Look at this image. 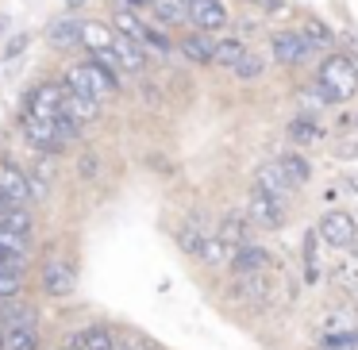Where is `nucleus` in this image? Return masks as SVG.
<instances>
[{
    "mask_svg": "<svg viewBox=\"0 0 358 350\" xmlns=\"http://www.w3.org/2000/svg\"><path fill=\"white\" fill-rule=\"evenodd\" d=\"M81 347L85 350H116V331L104 327V323L85 327V331H81Z\"/></svg>",
    "mask_w": 358,
    "mask_h": 350,
    "instance_id": "nucleus-24",
    "label": "nucleus"
},
{
    "mask_svg": "<svg viewBox=\"0 0 358 350\" xmlns=\"http://www.w3.org/2000/svg\"><path fill=\"white\" fill-rule=\"evenodd\" d=\"M243 54H247V43L243 39H220L216 43V66H224V70H235Z\"/></svg>",
    "mask_w": 358,
    "mask_h": 350,
    "instance_id": "nucleus-27",
    "label": "nucleus"
},
{
    "mask_svg": "<svg viewBox=\"0 0 358 350\" xmlns=\"http://www.w3.org/2000/svg\"><path fill=\"white\" fill-rule=\"evenodd\" d=\"M112 50H116V58H120L124 78H127V73H143V70H147V62H150L147 47L135 43V39H127V35H120V31H116V39H112Z\"/></svg>",
    "mask_w": 358,
    "mask_h": 350,
    "instance_id": "nucleus-10",
    "label": "nucleus"
},
{
    "mask_svg": "<svg viewBox=\"0 0 358 350\" xmlns=\"http://www.w3.org/2000/svg\"><path fill=\"white\" fill-rule=\"evenodd\" d=\"M350 189H358V173H355V177H350Z\"/></svg>",
    "mask_w": 358,
    "mask_h": 350,
    "instance_id": "nucleus-39",
    "label": "nucleus"
},
{
    "mask_svg": "<svg viewBox=\"0 0 358 350\" xmlns=\"http://www.w3.org/2000/svg\"><path fill=\"white\" fill-rule=\"evenodd\" d=\"M231 296L243 304H258L270 296V281H266V273H243V277H235Z\"/></svg>",
    "mask_w": 358,
    "mask_h": 350,
    "instance_id": "nucleus-12",
    "label": "nucleus"
},
{
    "mask_svg": "<svg viewBox=\"0 0 358 350\" xmlns=\"http://www.w3.org/2000/svg\"><path fill=\"white\" fill-rule=\"evenodd\" d=\"M270 265H273L270 250L255 247V242H247L243 250H235V254H231V273H235V277H243V273H266Z\"/></svg>",
    "mask_w": 358,
    "mask_h": 350,
    "instance_id": "nucleus-11",
    "label": "nucleus"
},
{
    "mask_svg": "<svg viewBox=\"0 0 358 350\" xmlns=\"http://www.w3.org/2000/svg\"><path fill=\"white\" fill-rule=\"evenodd\" d=\"M270 54H273V62H281V66H304L316 50L308 47V39H304L301 31H273L270 35Z\"/></svg>",
    "mask_w": 358,
    "mask_h": 350,
    "instance_id": "nucleus-5",
    "label": "nucleus"
},
{
    "mask_svg": "<svg viewBox=\"0 0 358 350\" xmlns=\"http://www.w3.org/2000/svg\"><path fill=\"white\" fill-rule=\"evenodd\" d=\"M24 293V262H16V265H4L0 270V296H20Z\"/></svg>",
    "mask_w": 358,
    "mask_h": 350,
    "instance_id": "nucleus-30",
    "label": "nucleus"
},
{
    "mask_svg": "<svg viewBox=\"0 0 358 350\" xmlns=\"http://www.w3.org/2000/svg\"><path fill=\"white\" fill-rule=\"evenodd\" d=\"M24 135L39 154H62V150L70 147V143L62 139V131H58L55 116H43V112H27L24 116Z\"/></svg>",
    "mask_w": 358,
    "mask_h": 350,
    "instance_id": "nucleus-3",
    "label": "nucleus"
},
{
    "mask_svg": "<svg viewBox=\"0 0 358 350\" xmlns=\"http://www.w3.org/2000/svg\"><path fill=\"white\" fill-rule=\"evenodd\" d=\"M27 43H31L27 35H12V39L4 43V50H0V58H8V62H16V58L27 50Z\"/></svg>",
    "mask_w": 358,
    "mask_h": 350,
    "instance_id": "nucleus-35",
    "label": "nucleus"
},
{
    "mask_svg": "<svg viewBox=\"0 0 358 350\" xmlns=\"http://www.w3.org/2000/svg\"><path fill=\"white\" fill-rule=\"evenodd\" d=\"M116 350H162L150 335L143 331H131V327H120L116 331Z\"/></svg>",
    "mask_w": 358,
    "mask_h": 350,
    "instance_id": "nucleus-29",
    "label": "nucleus"
},
{
    "mask_svg": "<svg viewBox=\"0 0 358 350\" xmlns=\"http://www.w3.org/2000/svg\"><path fill=\"white\" fill-rule=\"evenodd\" d=\"M189 24L196 31H224L227 27V8L224 0H189Z\"/></svg>",
    "mask_w": 358,
    "mask_h": 350,
    "instance_id": "nucleus-9",
    "label": "nucleus"
},
{
    "mask_svg": "<svg viewBox=\"0 0 358 350\" xmlns=\"http://www.w3.org/2000/svg\"><path fill=\"white\" fill-rule=\"evenodd\" d=\"M208 239H212V235L204 231V227L196 224V219H193V224H185V227L178 231V247L185 250V254H193V258H201V254H204V247H208Z\"/></svg>",
    "mask_w": 358,
    "mask_h": 350,
    "instance_id": "nucleus-23",
    "label": "nucleus"
},
{
    "mask_svg": "<svg viewBox=\"0 0 358 350\" xmlns=\"http://www.w3.org/2000/svg\"><path fill=\"white\" fill-rule=\"evenodd\" d=\"M181 54L196 66H212L216 62V43L208 39V31H193V35L181 39Z\"/></svg>",
    "mask_w": 358,
    "mask_h": 350,
    "instance_id": "nucleus-16",
    "label": "nucleus"
},
{
    "mask_svg": "<svg viewBox=\"0 0 358 350\" xmlns=\"http://www.w3.org/2000/svg\"><path fill=\"white\" fill-rule=\"evenodd\" d=\"M255 185L258 189H266V193H273V196H281L285 200L289 196V189H293V181L285 177V170H281V162H262L258 166V173H255Z\"/></svg>",
    "mask_w": 358,
    "mask_h": 350,
    "instance_id": "nucleus-17",
    "label": "nucleus"
},
{
    "mask_svg": "<svg viewBox=\"0 0 358 350\" xmlns=\"http://www.w3.org/2000/svg\"><path fill=\"white\" fill-rule=\"evenodd\" d=\"M96 170H101V166H96V154H81V162H78V173H81V177L93 181Z\"/></svg>",
    "mask_w": 358,
    "mask_h": 350,
    "instance_id": "nucleus-36",
    "label": "nucleus"
},
{
    "mask_svg": "<svg viewBox=\"0 0 358 350\" xmlns=\"http://www.w3.org/2000/svg\"><path fill=\"white\" fill-rule=\"evenodd\" d=\"M127 8H143V4H150V0H124Z\"/></svg>",
    "mask_w": 358,
    "mask_h": 350,
    "instance_id": "nucleus-38",
    "label": "nucleus"
},
{
    "mask_svg": "<svg viewBox=\"0 0 358 350\" xmlns=\"http://www.w3.org/2000/svg\"><path fill=\"white\" fill-rule=\"evenodd\" d=\"M262 70H266V58L262 54H255V50H247V54L239 58V66H235V78L239 81H255V78H262Z\"/></svg>",
    "mask_w": 358,
    "mask_h": 350,
    "instance_id": "nucleus-33",
    "label": "nucleus"
},
{
    "mask_svg": "<svg viewBox=\"0 0 358 350\" xmlns=\"http://www.w3.org/2000/svg\"><path fill=\"white\" fill-rule=\"evenodd\" d=\"M0 350H39V323L0 327Z\"/></svg>",
    "mask_w": 358,
    "mask_h": 350,
    "instance_id": "nucleus-14",
    "label": "nucleus"
},
{
    "mask_svg": "<svg viewBox=\"0 0 358 350\" xmlns=\"http://www.w3.org/2000/svg\"><path fill=\"white\" fill-rule=\"evenodd\" d=\"M301 35H304V39H308V47H312V50H327V47H331V43H335L331 27H324V24H320V20H308V24L301 27Z\"/></svg>",
    "mask_w": 358,
    "mask_h": 350,
    "instance_id": "nucleus-31",
    "label": "nucleus"
},
{
    "mask_svg": "<svg viewBox=\"0 0 358 350\" xmlns=\"http://www.w3.org/2000/svg\"><path fill=\"white\" fill-rule=\"evenodd\" d=\"M216 239H220V247H224L227 254H235V250H243V247L250 242V227H247V219H243V216H227L224 224H220Z\"/></svg>",
    "mask_w": 358,
    "mask_h": 350,
    "instance_id": "nucleus-13",
    "label": "nucleus"
},
{
    "mask_svg": "<svg viewBox=\"0 0 358 350\" xmlns=\"http://www.w3.org/2000/svg\"><path fill=\"white\" fill-rule=\"evenodd\" d=\"M278 162H281V170H285V177L293 181V185H304V181L312 177V166L304 162V154H296V150H289V154H281Z\"/></svg>",
    "mask_w": 358,
    "mask_h": 350,
    "instance_id": "nucleus-26",
    "label": "nucleus"
},
{
    "mask_svg": "<svg viewBox=\"0 0 358 350\" xmlns=\"http://www.w3.org/2000/svg\"><path fill=\"white\" fill-rule=\"evenodd\" d=\"M289 139H293V147H316V143H324V127H320L312 116H293Z\"/></svg>",
    "mask_w": 358,
    "mask_h": 350,
    "instance_id": "nucleus-21",
    "label": "nucleus"
},
{
    "mask_svg": "<svg viewBox=\"0 0 358 350\" xmlns=\"http://www.w3.org/2000/svg\"><path fill=\"white\" fill-rule=\"evenodd\" d=\"M66 85L62 81H47V85H39L31 96H27V112H43V116H55L58 101H62Z\"/></svg>",
    "mask_w": 358,
    "mask_h": 350,
    "instance_id": "nucleus-19",
    "label": "nucleus"
},
{
    "mask_svg": "<svg viewBox=\"0 0 358 350\" xmlns=\"http://www.w3.org/2000/svg\"><path fill=\"white\" fill-rule=\"evenodd\" d=\"M247 219L262 231H278V227H285V200L255 185V193L247 196Z\"/></svg>",
    "mask_w": 358,
    "mask_h": 350,
    "instance_id": "nucleus-4",
    "label": "nucleus"
},
{
    "mask_svg": "<svg viewBox=\"0 0 358 350\" xmlns=\"http://www.w3.org/2000/svg\"><path fill=\"white\" fill-rule=\"evenodd\" d=\"M112 39H116V27L108 24H96V20H81V47L85 50H108Z\"/></svg>",
    "mask_w": 358,
    "mask_h": 350,
    "instance_id": "nucleus-20",
    "label": "nucleus"
},
{
    "mask_svg": "<svg viewBox=\"0 0 358 350\" xmlns=\"http://www.w3.org/2000/svg\"><path fill=\"white\" fill-rule=\"evenodd\" d=\"M247 4H258V8H266V12L281 8V0H247Z\"/></svg>",
    "mask_w": 358,
    "mask_h": 350,
    "instance_id": "nucleus-37",
    "label": "nucleus"
},
{
    "mask_svg": "<svg viewBox=\"0 0 358 350\" xmlns=\"http://www.w3.org/2000/svg\"><path fill=\"white\" fill-rule=\"evenodd\" d=\"M66 85L73 89V93L89 96V101L96 104H108L112 96L120 93V78L112 70H104L96 58H85V62H73L70 70H66Z\"/></svg>",
    "mask_w": 358,
    "mask_h": 350,
    "instance_id": "nucleus-2",
    "label": "nucleus"
},
{
    "mask_svg": "<svg viewBox=\"0 0 358 350\" xmlns=\"http://www.w3.org/2000/svg\"><path fill=\"white\" fill-rule=\"evenodd\" d=\"M158 27H181L189 24V0H150Z\"/></svg>",
    "mask_w": 358,
    "mask_h": 350,
    "instance_id": "nucleus-18",
    "label": "nucleus"
},
{
    "mask_svg": "<svg viewBox=\"0 0 358 350\" xmlns=\"http://www.w3.org/2000/svg\"><path fill=\"white\" fill-rule=\"evenodd\" d=\"M316 247H320V231L304 239V262H308V281H316V277H320V258H316Z\"/></svg>",
    "mask_w": 358,
    "mask_h": 350,
    "instance_id": "nucleus-34",
    "label": "nucleus"
},
{
    "mask_svg": "<svg viewBox=\"0 0 358 350\" xmlns=\"http://www.w3.org/2000/svg\"><path fill=\"white\" fill-rule=\"evenodd\" d=\"M320 350H358V327H339L320 339Z\"/></svg>",
    "mask_w": 358,
    "mask_h": 350,
    "instance_id": "nucleus-28",
    "label": "nucleus"
},
{
    "mask_svg": "<svg viewBox=\"0 0 358 350\" xmlns=\"http://www.w3.org/2000/svg\"><path fill=\"white\" fill-rule=\"evenodd\" d=\"M355 93H358V66L350 62L347 54L324 58L312 96H316L320 104H343V101H350Z\"/></svg>",
    "mask_w": 358,
    "mask_h": 350,
    "instance_id": "nucleus-1",
    "label": "nucleus"
},
{
    "mask_svg": "<svg viewBox=\"0 0 358 350\" xmlns=\"http://www.w3.org/2000/svg\"><path fill=\"white\" fill-rule=\"evenodd\" d=\"M112 27H116V31H120V35H127V39H135V43H143V47H147V39H150V27H147V24H143V20H139V16H135V12H131V8H127V4H124V8H120V12H116V16H112Z\"/></svg>",
    "mask_w": 358,
    "mask_h": 350,
    "instance_id": "nucleus-22",
    "label": "nucleus"
},
{
    "mask_svg": "<svg viewBox=\"0 0 358 350\" xmlns=\"http://www.w3.org/2000/svg\"><path fill=\"white\" fill-rule=\"evenodd\" d=\"M320 239L324 242H331V247H355V239H358V227H355V219L347 216L343 208H335V212H327L324 219H320Z\"/></svg>",
    "mask_w": 358,
    "mask_h": 350,
    "instance_id": "nucleus-8",
    "label": "nucleus"
},
{
    "mask_svg": "<svg viewBox=\"0 0 358 350\" xmlns=\"http://www.w3.org/2000/svg\"><path fill=\"white\" fill-rule=\"evenodd\" d=\"M0 204H16V208L35 204L31 181H27L24 170H16V166H0Z\"/></svg>",
    "mask_w": 358,
    "mask_h": 350,
    "instance_id": "nucleus-6",
    "label": "nucleus"
},
{
    "mask_svg": "<svg viewBox=\"0 0 358 350\" xmlns=\"http://www.w3.org/2000/svg\"><path fill=\"white\" fill-rule=\"evenodd\" d=\"M0 254H8V258H20V262H27V254H31V235L0 231Z\"/></svg>",
    "mask_w": 358,
    "mask_h": 350,
    "instance_id": "nucleus-25",
    "label": "nucleus"
},
{
    "mask_svg": "<svg viewBox=\"0 0 358 350\" xmlns=\"http://www.w3.org/2000/svg\"><path fill=\"white\" fill-rule=\"evenodd\" d=\"M47 43L55 50H70V47H81V20H55V24L47 27Z\"/></svg>",
    "mask_w": 358,
    "mask_h": 350,
    "instance_id": "nucleus-15",
    "label": "nucleus"
},
{
    "mask_svg": "<svg viewBox=\"0 0 358 350\" xmlns=\"http://www.w3.org/2000/svg\"><path fill=\"white\" fill-rule=\"evenodd\" d=\"M73 285H78V273H73V265L66 258H47L43 262V289H47V296L62 300V296L73 293Z\"/></svg>",
    "mask_w": 358,
    "mask_h": 350,
    "instance_id": "nucleus-7",
    "label": "nucleus"
},
{
    "mask_svg": "<svg viewBox=\"0 0 358 350\" xmlns=\"http://www.w3.org/2000/svg\"><path fill=\"white\" fill-rule=\"evenodd\" d=\"M24 323H39V319H35V308L31 304H12L8 300V308L0 316V327H24Z\"/></svg>",
    "mask_w": 358,
    "mask_h": 350,
    "instance_id": "nucleus-32",
    "label": "nucleus"
}]
</instances>
